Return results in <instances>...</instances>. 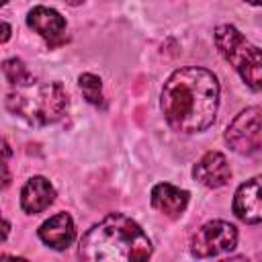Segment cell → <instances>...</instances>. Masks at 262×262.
Returning <instances> with one entry per match:
<instances>
[{
    "instance_id": "obj_18",
    "label": "cell",
    "mask_w": 262,
    "mask_h": 262,
    "mask_svg": "<svg viewBox=\"0 0 262 262\" xmlns=\"http://www.w3.org/2000/svg\"><path fill=\"white\" fill-rule=\"evenodd\" d=\"M66 2H68L70 6H78V4H82L84 0H66Z\"/></svg>"
},
{
    "instance_id": "obj_19",
    "label": "cell",
    "mask_w": 262,
    "mask_h": 262,
    "mask_svg": "<svg viewBox=\"0 0 262 262\" xmlns=\"http://www.w3.org/2000/svg\"><path fill=\"white\" fill-rule=\"evenodd\" d=\"M248 4H252V6H262V0H246Z\"/></svg>"
},
{
    "instance_id": "obj_14",
    "label": "cell",
    "mask_w": 262,
    "mask_h": 262,
    "mask_svg": "<svg viewBox=\"0 0 262 262\" xmlns=\"http://www.w3.org/2000/svg\"><path fill=\"white\" fill-rule=\"evenodd\" d=\"M78 86L84 94V98L94 104V106H104V96H102V80L96 76V74H80L78 78Z\"/></svg>"
},
{
    "instance_id": "obj_17",
    "label": "cell",
    "mask_w": 262,
    "mask_h": 262,
    "mask_svg": "<svg viewBox=\"0 0 262 262\" xmlns=\"http://www.w3.org/2000/svg\"><path fill=\"white\" fill-rule=\"evenodd\" d=\"M8 229H10V223H8L6 219H4V239L8 237Z\"/></svg>"
},
{
    "instance_id": "obj_13",
    "label": "cell",
    "mask_w": 262,
    "mask_h": 262,
    "mask_svg": "<svg viewBox=\"0 0 262 262\" xmlns=\"http://www.w3.org/2000/svg\"><path fill=\"white\" fill-rule=\"evenodd\" d=\"M2 72H4V78H6L12 86H29V84H35L33 74L27 70L25 61L18 59V57L4 59V63H2Z\"/></svg>"
},
{
    "instance_id": "obj_5",
    "label": "cell",
    "mask_w": 262,
    "mask_h": 262,
    "mask_svg": "<svg viewBox=\"0 0 262 262\" xmlns=\"http://www.w3.org/2000/svg\"><path fill=\"white\" fill-rule=\"evenodd\" d=\"M227 145L242 156H250L260 149L262 143V108L248 106L225 129Z\"/></svg>"
},
{
    "instance_id": "obj_4",
    "label": "cell",
    "mask_w": 262,
    "mask_h": 262,
    "mask_svg": "<svg viewBox=\"0 0 262 262\" xmlns=\"http://www.w3.org/2000/svg\"><path fill=\"white\" fill-rule=\"evenodd\" d=\"M219 53L233 66L252 90H262V49L250 43L233 25H219L213 33Z\"/></svg>"
},
{
    "instance_id": "obj_9",
    "label": "cell",
    "mask_w": 262,
    "mask_h": 262,
    "mask_svg": "<svg viewBox=\"0 0 262 262\" xmlns=\"http://www.w3.org/2000/svg\"><path fill=\"white\" fill-rule=\"evenodd\" d=\"M194 180H199L207 188H221L231 178V168L227 164V158L221 151H207L192 168Z\"/></svg>"
},
{
    "instance_id": "obj_2",
    "label": "cell",
    "mask_w": 262,
    "mask_h": 262,
    "mask_svg": "<svg viewBox=\"0 0 262 262\" xmlns=\"http://www.w3.org/2000/svg\"><path fill=\"white\" fill-rule=\"evenodd\" d=\"M151 242L125 213H108L80 239L78 256L88 262H133L151 256Z\"/></svg>"
},
{
    "instance_id": "obj_7",
    "label": "cell",
    "mask_w": 262,
    "mask_h": 262,
    "mask_svg": "<svg viewBox=\"0 0 262 262\" xmlns=\"http://www.w3.org/2000/svg\"><path fill=\"white\" fill-rule=\"evenodd\" d=\"M231 209L244 223H262V174L239 184Z\"/></svg>"
},
{
    "instance_id": "obj_10",
    "label": "cell",
    "mask_w": 262,
    "mask_h": 262,
    "mask_svg": "<svg viewBox=\"0 0 262 262\" xmlns=\"http://www.w3.org/2000/svg\"><path fill=\"white\" fill-rule=\"evenodd\" d=\"M39 237L53 250H68L76 239V227L68 213H55L39 227Z\"/></svg>"
},
{
    "instance_id": "obj_6",
    "label": "cell",
    "mask_w": 262,
    "mask_h": 262,
    "mask_svg": "<svg viewBox=\"0 0 262 262\" xmlns=\"http://www.w3.org/2000/svg\"><path fill=\"white\" fill-rule=\"evenodd\" d=\"M237 246V229L229 221H209L190 239V252L196 258H211L229 252Z\"/></svg>"
},
{
    "instance_id": "obj_15",
    "label": "cell",
    "mask_w": 262,
    "mask_h": 262,
    "mask_svg": "<svg viewBox=\"0 0 262 262\" xmlns=\"http://www.w3.org/2000/svg\"><path fill=\"white\" fill-rule=\"evenodd\" d=\"M2 29H4V33H2V41L6 43V41H8V37H10V25L4 20V23H2Z\"/></svg>"
},
{
    "instance_id": "obj_11",
    "label": "cell",
    "mask_w": 262,
    "mask_h": 262,
    "mask_svg": "<svg viewBox=\"0 0 262 262\" xmlns=\"http://www.w3.org/2000/svg\"><path fill=\"white\" fill-rule=\"evenodd\" d=\"M55 199V188L45 176H33L20 190V207L27 215L43 213Z\"/></svg>"
},
{
    "instance_id": "obj_16",
    "label": "cell",
    "mask_w": 262,
    "mask_h": 262,
    "mask_svg": "<svg viewBox=\"0 0 262 262\" xmlns=\"http://www.w3.org/2000/svg\"><path fill=\"white\" fill-rule=\"evenodd\" d=\"M2 168H4V188H6V186H8V182H10V174H8V166H6V162H4V166H2Z\"/></svg>"
},
{
    "instance_id": "obj_12",
    "label": "cell",
    "mask_w": 262,
    "mask_h": 262,
    "mask_svg": "<svg viewBox=\"0 0 262 262\" xmlns=\"http://www.w3.org/2000/svg\"><path fill=\"white\" fill-rule=\"evenodd\" d=\"M188 190L184 188H178L170 182H160L151 188V194H149V201H151V207L156 211H160L162 215L166 217H178L186 205H188Z\"/></svg>"
},
{
    "instance_id": "obj_3",
    "label": "cell",
    "mask_w": 262,
    "mask_h": 262,
    "mask_svg": "<svg viewBox=\"0 0 262 262\" xmlns=\"http://www.w3.org/2000/svg\"><path fill=\"white\" fill-rule=\"evenodd\" d=\"M6 108L20 121L33 127H45L57 123L68 111V92L59 82H41L29 86H16L6 92Z\"/></svg>"
},
{
    "instance_id": "obj_8",
    "label": "cell",
    "mask_w": 262,
    "mask_h": 262,
    "mask_svg": "<svg viewBox=\"0 0 262 262\" xmlns=\"http://www.w3.org/2000/svg\"><path fill=\"white\" fill-rule=\"evenodd\" d=\"M27 25L41 35L51 47L66 41V18L49 6H35L27 14Z\"/></svg>"
},
{
    "instance_id": "obj_1",
    "label": "cell",
    "mask_w": 262,
    "mask_h": 262,
    "mask_svg": "<svg viewBox=\"0 0 262 262\" xmlns=\"http://www.w3.org/2000/svg\"><path fill=\"white\" fill-rule=\"evenodd\" d=\"M160 106L166 123L178 133H201L215 121L219 108V82L213 72L184 66L164 82Z\"/></svg>"
}]
</instances>
